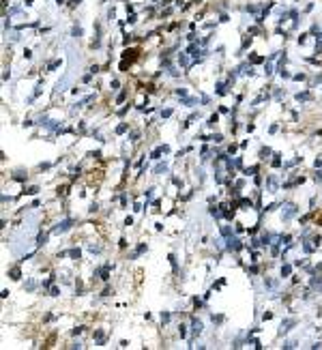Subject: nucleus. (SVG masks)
I'll return each instance as SVG.
<instances>
[{
	"label": "nucleus",
	"mask_w": 322,
	"mask_h": 350,
	"mask_svg": "<svg viewBox=\"0 0 322 350\" xmlns=\"http://www.w3.org/2000/svg\"><path fill=\"white\" fill-rule=\"evenodd\" d=\"M294 325H297V318H288L286 322H281V331H279V333H281V335H286V333H288Z\"/></svg>",
	"instance_id": "1"
},
{
	"label": "nucleus",
	"mask_w": 322,
	"mask_h": 350,
	"mask_svg": "<svg viewBox=\"0 0 322 350\" xmlns=\"http://www.w3.org/2000/svg\"><path fill=\"white\" fill-rule=\"evenodd\" d=\"M284 208H286V211H284V219H290V217H294V215H297V211H299V208L294 206V204H286Z\"/></svg>",
	"instance_id": "2"
},
{
	"label": "nucleus",
	"mask_w": 322,
	"mask_h": 350,
	"mask_svg": "<svg viewBox=\"0 0 322 350\" xmlns=\"http://www.w3.org/2000/svg\"><path fill=\"white\" fill-rule=\"evenodd\" d=\"M71 219H64V221H60L56 228H54V232H67V230H69V228H71Z\"/></svg>",
	"instance_id": "3"
},
{
	"label": "nucleus",
	"mask_w": 322,
	"mask_h": 350,
	"mask_svg": "<svg viewBox=\"0 0 322 350\" xmlns=\"http://www.w3.org/2000/svg\"><path fill=\"white\" fill-rule=\"evenodd\" d=\"M240 247H243V245H240V241L238 238H228V249H240Z\"/></svg>",
	"instance_id": "4"
},
{
	"label": "nucleus",
	"mask_w": 322,
	"mask_h": 350,
	"mask_svg": "<svg viewBox=\"0 0 322 350\" xmlns=\"http://www.w3.org/2000/svg\"><path fill=\"white\" fill-rule=\"evenodd\" d=\"M191 327H193V329H191L193 335H200V333H202V322H200V320L193 318V320H191Z\"/></svg>",
	"instance_id": "5"
},
{
	"label": "nucleus",
	"mask_w": 322,
	"mask_h": 350,
	"mask_svg": "<svg viewBox=\"0 0 322 350\" xmlns=\"http://www.w3.org/2000/svg\"><path fill=\"white\" fill-rule=\"evenodd\" d=\"M101 279H103V281L110 279V264H105V266L101 268Z\"/></svg>",
	"instance_id": "6"
},
{
	"label": "nucleus",
	"mask_w": 322,
	"mask_h": 350,
	"mask_svg": "<svg viewBox=\"0 0 322 350\" xmlns=\"http://www.w3.org/2000/svg\"><path fill=\"white\" fill-rule=\"evenodd\" d=\"M95 340H97V344L101 346V344L105 342V333H103V331H97V333H95Z\"/></svg>",
	"instance_id": "7"
},
{
	"label": "nucleus",
	"mask_w": 322,
	"mask_h": 350,
	"mask_svg": "<svg viewBox=\"0 0 322 350\" xmlns=\"http://www.w3.org/2000/svg\"><path fill=\"white\" fill-rule=\"evenodd\" d=\"M292 273V266L290 264H284V266H281V277H288Z\"/></svg>",
	"instance_id": "8"
},
{
	"label": "nucleus",
	"mask_w": 322,
	"mask_h": 350,
	"mask_svg": "<svg viewBox=\"0 0 322 350\" xmlns=\"http://www.w3.org/2000/svg\"><path fill=\"white\" fill-rule=\"evenodd\" d=\"M9 275H11L13 279H19V275H22V273H19V266H13L11 271H9Z\"/></svg>",
	"instance_id": "9"
},
{
	"label": "nucleus",
	"mask_w": 322,
	"mask_h": 350,
	"mask_svg": "<svg viewBox=\"0 0 322 350\" xmlns=\"http://www.w3.org/2000/svg\"><path fill=\"white\" fill-rule=\"evenodd\" d=\"M142 251H146V243H142V245H140V247H138L136 251H133V256H131V258H138V256H140Z\"/></svg>",
	"instance_id": "10"
},
{
	"label": "nucleus",
	"mask_w": 322,
	"mask_h": 350,
	"mask_svg": "<svg viewBox=\"0 0 322 350\" xmlns=\"http://www.w3.org/2000/svg\"><path fill=\"white\" fill-rule=\"evenodd\" d=\"M39 191V187H28V189H24V193H28V196H34Z\"/></svg>",
	"instance_id": "11"
},
{
	"label": "nucleus",
	"mask_w": 322,
	"mask_h": 350,
	"mask_svg": "<svg viewBox=\"0 0 322 350\" xmlns=\"http://www.w3.org/2000/svg\"><path fill=\"white\" fill-rule=\"evenodd\" d=\"M221 234H223V236H230V234H232V230H230L228 226H221Z\"/></svg>",
	"instance_id": "12"
},
{
	"label": "nucleus",
	"mask_w": 322,
	"mask_h": 350,
	"mask_svg": "<svg viewBox=\"0 0 322 350\" xmlns=\"http://www.w3.org/2000/svg\"><path fill=\"white\" fill-rule=\"evenodd\" d=\"M161 172H165V163H159V166L155 168V174H161Z\"/></svg>",
	"instance_id": "13"
},
{
	"label": "nucleus",
	"mask_w": 322,
	"mask_h": 350,
	"mask_svg": "<svg viewBox=\"0 0 322 350\" xmlns=\"http://www.w3.org/2000/svg\"><path fill=\"white\" fill-rule=\"evenodd\" d=\"M256 172H258V166H253V168H247V170H245L247 176H249V174H256Z\"/></svg>",
	"instance_id": "14"
},
{
	"label": "nucleus",
	"mask_w": 322,
	"mask_h": 350,
	"mask_svg": "<svg viewBox=\"0 0 322 350\" xmlns=\"http://www.w3.org/2000/svg\"><path fill=\"white\" fill-rule=\"evenodd\" d=\"M67 253H69L71 258H79V249H71V251H67Z\"/></svg>",
	"instance_id": "15"
},
{
	"label": "nucleus",
	"mask_w": 322,
	"mask_h": 350,
	"mask_svg": "<svg viewBox=\"0 0 322 350\" xmlns=\"http://www.w3.org/2000/svg\"><path fill=\"white\" fill-rule=\"evenodd\" d=\"M281 166V159H279V155H275V159H273V168H279Z\"/></svg>",
	"instance_id": "16"
},
{
	"label": "nucleus",
	"mask_w": 322,
	"mask_h": 350,
	"mask_svg": "<svg viewBox=\"0 0 322 350\" xmlns=\"http://www.w3.org/2000/svg\"><path fill=\"white\" fill-rule=\"evenodd\" d=\"M90 213H97L99 211V204H97V202H92V204H90V208H88Z\"/></svg>",
	"instance_id": "17"
},
{
	"label": "nucleus",
	"mask_w": 322,
	"mask_h": 350,
	"mask_svg": "<svg viewBox=\"0 0 322 350\" xmlns=\"http://www.w3.org/2000/svg\"><path fill=\"white\" fill-rule=\"evenodd\" d=\"M307 97H309V95H307V92H299V95H297V99H299V101H305Z\"/></svg>",
	"instance_id": "18"
},
{
	"label": "nucleus",
	"mask_w": 322,
	"mask_h": 350,
	"mask_svg": "<svg viewBox=\"0 0 322 350\" xmlns=\"http://www.w3.org/2000/svg\"><path fill=\"white\" fill-rule=\"evenodd\" d=\"M161 322H163V325H165V322H170V314H168V312L161 314Z\"/></svg>",
	"instance_id": "19"
},
{
	"label": "nucleus",
	"mask_w": 322,
	"mask_h": 350,
	"mask_svg": "<svg viewBox=\"0 0 322 350\" xmlns=\"http://www.w3.org/2000/svg\"><path fill=\"white\" fill-rule=\"evenodd\" d=\"M84 329H86V327H75V329H73V331H71V333H73V335H79V333H82V331H84Z\"/></svg>",
	"instance_id": "20"
},
{
	"label": "nucleus",
	"mask_w": 322,
	"mask_h": 350,
	"mask_svg": "<svg viewBox=\"0 0 322 350\" xmlns=\"http://www.w3.org/2000/svg\"><path fill=\"white\" fill-rule=\"evenodd\" d=\"M185 329H187L185 325H180V327H178V333H180V337H185V335H187V331H185Z\"/></svg>",
	"instance_id": "21"
},
{
	"label": "nucleus",
	"mask_w": 322,
	"mask_h": 350,
	"mask_svg": "<svg viewBox=\"0 0 322 350\" xmlns=\"http://www.w3.org/2000/svg\"><path fill=\"white\" fill-rule=\"evenodd\" d=\"M13 178H15V181H24L26 176H24V172H17V174H15V176H13Z\"/></svg>",
	"instance_id": "22"
},
{
	"label": "nucleus",
	"mask_w": 322,
	"mask_h": 350,
	"mask_svg": "<svg viewBox=\"0 0 322 350\" xmlns=\"http://www.w3.org/2000/svg\"><path fill=\"white\" fill-rule=\"evenodd\" d=\"M215 123H217V114H215V116H210V118H208V125H215Z\"/></svg>",
	"instance_id": "23"
},
{
	"label": "nucleus",
	"mask_w": 322,
	"mask_h": 350,
	"mask_svg": "<svg viewBox=\"0 0 322 350\" xmlns=\"http://www.w3.org/2000/svg\"><path fill=\"white\" fill-rule=\"evenodd\" d=\"M262 318H264V320H271V318H273V314H271V312H264V316H262Z\"/></svg>",
	"instance_id": "24"
},
{
	"label": "nucleus",
	"mask_w": 322,
	"mask_h": 350,
	"mask_svg": "<svg viewBox=\"0 0 322 350\" xmlns=\"http://www.w3.org/2000/svg\"><path fill=\"white\" fill-rule=\"evenodd\" d=\"M316 181H322V170H318V174H316Z\"/></svg>",
	"instance_id": "25"
}]
</instances>
